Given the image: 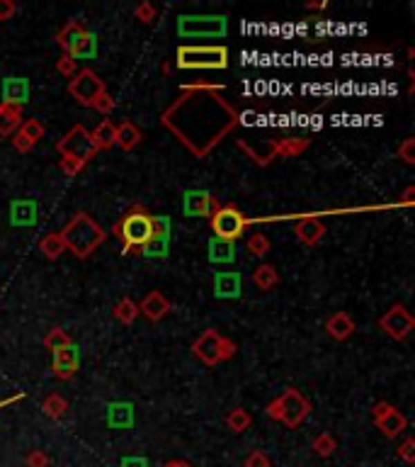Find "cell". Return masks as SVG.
<instances>
[{
  "instance_id": "6da1fadb",
  "label": "cell",
  "mask_w": 415,
  "mask_h": 467,
  "mask_svg": "<svg viewBox=\"0 0 415 467\" xmlns=\"http://www.w3.org/2000/svg\"><path fill=\"white\" fill-rule=\"evenodd\" d=\"M241 122V112L221 93L212 90H180L163 109L160 125L194 156L207 159Z\"/></svg>"
},
{
  "instance_id": "7a4b0ae2",
  "label": "cell",
  "mask_w": 415,
  "mask_h": 467,
  "mask_svg": "<svg viewBox=\"0 0 415 467\" xmlns=\"http://www.w3.org/2000/svg\"><path fill=\"white\" fill-rule=\"evenodd\" d=\"M61 239H64V246L68 254H73L78 261H85L104 244L107 234L93 219L90 212H75L68 222L61 229Z\"/></svg>"
},
{
  "instance_id": "3957f363",
  "label": "cell",
  "mask_w": 415,
  "mask_h": 467,
  "mask_svg": "<svg viewBox=\"0 0 415 467\" xmlns=\"http://www.w3.org/2000/svg\"><path fill=\"white\" fill-rule=\"evenodd\" d=\"M112 234L122 241V256L136 254L154 234L151 231V212L144 204H131L112 227Z\"/></svg>"
},
{
  "instance_id": "277c9868",
  "label": "cell",
  "mask_w": 415,
  "mask_h": 467,
  "mask_svg": "<svg viewBox=\"0 0 415 467\" xmlns=\"http://www.w3.org/2000/svg\"><path fill=\"white\" fill-rule=\"evenodd\" d=\"M228 49L223 44H183L175 51L180 71H223L228 69Z\"/></svg>"
},
{
  "instance_id": "5b68a950",
  "label": "cell",
  "mask_w": 415,
  "mask_h": 467,
  "mask_svg": "<svg viewBox=\"0 0 415 467\" xmlns=\"http://www.w3.org/2000/svg\"><path fill=\"white\" fill-rule=\"evenodd\" d=\"M267 418L284 423L287 428H299L311 414V402L297 387H287L279 397H275L265 407Z\"/></svg>"
},
{
  "instance_id": "8992f818",
  "label": "cell",
  "mask_w": 415,
  "mask_h": 467,
  "mask_svg": "<svg viewBox=\"0 0 415 467\" xmlns=\"http://www.w3.org/2000/svg\"><path fill=\"white\" fill-rule=\"evenodd\" d=\"M228 32V20L223 15H180L178 35L183 39H221Z\"/></svg>"
},
{
  "instance_id": "52a82bcc",
  "label": "cell",
  "mask_w": 415,
  "mask_h": 467,
  "mask_svg": "<svg viewBox=\"0 0 415 467\" xmlns=\"http://www.w3.org/2000/svg\"><path fill=\"white\" fill-rule=\"evenodd\" d=\"M250 224L252 219H248L236 204H223V207H219L216 212L209 217V227H212L214 236L226 241H238Z\"/></svg>"
},
{
  "instance_id": "ba28073f",
  "label": "cell",
  "mask_w": 415,
  "mask_h": 467,
  "mask_svg": "<svg viewBox=\"0 0 415 467\" xmlns=\"http://www.w3.org/2000/svg\"><path fill=\"white\" fill-rule=\"evenodd\" d=\"M56 151L59 156H71V159L78 161H90L98 156V149H95L93 139H90V130L85 125H73L59 141H56Z\"/></svg>"
},
{
  "instance_id": "9c48e42d",
  "label": "cell",
  "mask_w": 415,
  "mask_h": 467,
  "mask_svg": "<svg viewBox=\"0 0 415 467\" xmlns=\"http://www.w3.org/2000/svg\"><path fill=\"white\" fill-rule=\"evenodd\" d=\"M107 90L104 78H100L93 69H78V73L68 80V95L83 107H93V103L98 100V95H102Z\"/></svg>"
},
{
  "instance_id": "30bf717a",
  "label": "cell",
  "mask_w": 415,
  "mask_h": 467,
  "mask_svg": "<svg viewBox=\"0 0 415 467\" xmlns=\"http://www.w3.org/2000/svg\"><path fill=\"white\" fill-rule=\"evenodd\" d=\"M379 328L391 341H405L415 328V317L410 314V309L405 304H394L379 319Z\"/></svg>"
},
{
  "instance_id": "8fae6325",
  "label": "cell",
  "mask_w": 415,
  "mask_h": 467,
  "mask_svg": "<svg viewBox=\"0 0 415 467\" xmlns=\"http://www.w3.org/2000/svg\"><path fill=\"white\" fill-rule=\"evenodd\" d=\"M371 421L374 426L384 433L386 438H396L408 428V418L403 412H398L396 407H391L389 402H376L371 407Z\"/></svg>"
},
{
  "instance_id": "7c38bea8",
  "label": "cell",
  "mask_w": 415,
  "mask_h": 467,
  "mask_svg": "<svg viewBox=\"0 0 415 467\" xmlns=\"http://www.w3.org/2000/svg\"><path fill=\"white\" fill-rule=\"evenodd\" d=\"M221 333L216 331V328H207V331H202V336L194 338L192 343V355L199 360V363H204L207 368H214V365L221 363Z\"/></svg>"
},
{
  "instance_id": "4fadbf2b",
  "label": "cell",
  "mask_w": 415,
  "mask_h": 467,
  "mask_svg": "<svg viewBox=\"0 0 415 467\" xmlns=\"http://www.w3.org/2000/svg\"><path fill=\"white\" fill-rule=\"evenodd\" d=\"M219 207L221 202L207 190H185L183 193V212L187 217H212Z\"/></svg>"
},
{
  "instance_id": "5bb4252c",
  "label": "cell",
  "mask_w": 415,
  "mask_h": 467,
  "mask_svg": "<svg viewBox=\"0 0 415 467\" xmlns=\"http://www.w3.org/2000/svg\"><path fill=\"white\" fill-rule=\"evenodd\" d=\"M80 368V348L75 343L71 346L61 348L54 353V360H51V370H54V378L56 380H73L78 375Z\"/></svg>"
},
{
  "instance_id": "9a60e30c",
  "label": "cell",
  "mask_w": 415,
  "mask_h": 467,
  "mask_svg": "<svg viewBox=\"0 0 415 467\" xmlns=\"http://www.w3.org/2000/svg\"><path fill=\"white\" fill-rule=\"evenodd\" d=\"M30 80L22 78V76H10V78H3L0 83V103L3 105H12V107H25L30 103Z\"/></svg>"
},
{
  "instance_id": "2e32d148",
  "label": "cell",
  "mask_w": 415,
  "mask_h": 467,
  "mask_svg": "<svg viewBox=\"0 0 415 467\" xmlns=\"http://www.w3.org/2000/svg\"><path fill=\"white\" fill-rule=\"evenodd\" d=\"M170 309H173V304H170V299L165 297L160 290H151V292L138 302V314H144V317L154 324L163 321L170 314Z\"/></svg>"
},
{
  "instance_id": "e0dca14e",
  "label": "cell",
  "mask_w": 415,
  "mask_h": 467,
  "mask_svg": "<svg viewBox=\"0 0 415 467\" xmlns=\"http://www.w3.org/2000/svg\"><path fill=\"white\" fill-rule=\"evenodd\" d=\"M243 294V278L236 270H219L214 273V297L238 299Z\"/></svg>"
},
{
  "instance_id": "ac0fdd59",
  "label": "cell",
  "mask_w": 415,
  "mask_h": 467,
  "mask_svg": "<svg viewBox=\"0 0 415 467\" xmlns=\"http://www.w3.org/2000/svg\"><path fill=\"white\" fill-rule=\"evenodd\" d=\"M236 146L248 156V159L252 161V164L262 166V168H265V166H270L272 161L277 159V139H265L260 146H252L248 139H241V136H238Z\"/></svg>"
},
{
  "instance_id": "d6986e66",
  "label": "cell",
  "mask_w": 415,
  "mask_h": 467,
  "mask_svg": "<svg viewBox=\"0 0 415 467\" xmlns=\"http://www.w3.org/2000/svg\"><path fill=\"white\" fill-rule=\"evenodd\" d=\"M39 222V207L35 200L22 197L10 202V224L12 227H35Z\"/></svg>"
},
{
  "instance_id": "ffe728a7",
  "label": "cell",
  "mask_w": 415,
  "mask_h": 467,
  "mask_svg": "<svg viewBox=\"0 0 415 467\" xmlns=\"http://www.w3.org/2000/svg\"><path fill=\"white\" fill-rule=\"evenodd\" d=\"M357 331L355 319L350 317V312H335L326 319V333L333 338V341L342 343L347 338H352V333Z\"/></svg>"
},
{
  "instance_id": "44dd1931",
  "label": "cell",
  "mask_w": 415,
  "mask_h": 467,
  "mask_svg": "<svg viewBox=\"0 0 415 467\" xmlns=\"http://www.w3.org/2000/svg\"><path fill=\"white\" fill-rule=\"evenodd\" d=\"M294 234H297V239L302 241L304 246H318L323 236H326V224L318 222L316 217H304L297 222Z\"/></svg>"
},
{
  "instance_id": "7402d4cb",
  "label": "cell",
  "mask_w": 415,
  "mask_h": 467,
  "mask_svg": "<svg viewBox=\"0 0 415 467\" xmlns=\"http://www.w3.org/2000/svg\"><path fill=\"white\" fill-rule=\"evenodd\" d=\"M85 35H88V30H85L83 22H80V20H68L59 32H56V44H59V49L64 51V54H71V51L78 46V42L83 39Z\"/></svg>"
},
{
  "instance_id": "603a6c76",
  "label": "cell",
  "mask_w": 415,
  "mask_h": 467,
  "mask_svg": "<svg viewBox=\"0 0 415 467\" xmlns=\"http://www.w3.org/2000/svg\"><path fill=\"white\" fill-rule=\"evenodd\" d=\"M207 254H209V263L231 265L233 261H236V241H226V239L212 236L207 244Z\"/></svg>"
},
{
  "instance_id": "cb8c5ba5",
  "label": "cell",
  "mask_w": 415,
  "mask_h": 467,
  "mask_svg": "<svg viewBox=\"0 0 415 467\" xmlns=\"http://www.w3.org/2000/svg\"><path fill=\"white\" fill-rule=\"evenodd\" d=\"M104 414H107V423L112 428H131L133 421H136L131 402H109Z\"/></svg>"
},
{
  "instance_id": "d4e9b609",
  "label": "cell",
  "mask_w": 415,
  "mask_h": 467,
  "mask_svg": "<svg viewBox=\"0 0 415 467\" xmlns=\"http://www.w3.org/2000/svg\"><path fill=\"white\" fill-rule=\"evenodd\" d=\"M141 141H144V132L138 130L133 122H129V120L119 122L117 134H114V146H119L122 151H133Z\"/></svg>"
},
{
  "instance_id": "484cf974",
  "label": "cell",
  "mask_w": 415,
  "mask_h": 467,
  "mask_svg": "<svg viewBox=\"0 0 415 467\" xmlns=\"http://www.w3.org/2000/svg\"><path fill=\"white\" fill-rule=\"evenodd\" d=\"M114 134H117V125H114L109 117H104L95 130H90V139H93L95 149L100 151H109L114 146Z\"/></svg>"
},
{
  "instance_id": "4316f807",
  "label": "cell",
  "mask_w": 415,
  "mask_h": 467,
  "mask_svg": "<svg viewBox=\"0 0 415 467\" xmlns=\"http://www.w3.org/2000/svg\"><path fill=\"white\" fill-rule=\"evenodd\" d=\"M22 107H12V105L0 103V136H12L22 125Z\"/></svg>"
},
{
  "instance_id": "83f0119b",
  "label": "cell",
  "mask_w": 415,
  "mask_h": 467,
  "mask_svg": "<svg viewBox=\"0 0 415 467\" xmlns=\"http://www.w3.org/2000/svg\"><path fill=\"white\" fill-rule=\"evenodd\" d=\"M308 146H311L308 136H282V139H277V156L294 159V156H302Z\"/></svg>"
},
{
  "instance_id": "f1b7e54d",
  "label": "cell",
  "mask_w": 415,
  "mask_h": 467,
  "mask_svg": "<svg viewBox=\"0 0 415 467\" xmlns=\"http://www.w3.org/2000/svg\"><path fill=\"white\" fill-rule=\"evenodd\" d=\"M136 254L138 256H146V258H168V254H170V236L151 234L149 241H146V244L141 246Z\"/></svg>"
},
{
  "instance_id": "f546056e",
  "label": "cell",
  "mask_w": 415,
  "mask_h": 467,
  "mask_svg": "<svg viewBox=\"0 0 415 467\" xmlns=\"http://www.w3.org/2000/svg\"><path fill=\"white\" fill-rule=\"evenodd\" d=\"M277 283H279V273L272 263H260L252 270V285L260 292H270L272 288H277Z\"/></svg>"
},
{
  "instance_id": "4dcf8cb0",
  "label": "cell",
  "mask_w": 415,
  "mask_h": 467,
  "mask_svg": "<svg viewBox=\"0 0 415 467\" xmlns=\"http://www.w3.org/2000/svg\"><path fill=\"white\" fill-rule=\"evenodd\" d=\"M39 254L44 256L46 261H59L61 256L66 254V246H64V239H61V234L59 231H49L44 234L39 239Z\"/></svg>"
},
{
  "instance_id": "1f68e13d",
  "label": "cell",
  "mask_w": 415,
  "mask_h": 467,
  "mask_svg": "<svg viewBox=\"0 0 415 467\" xmlns=\"http://www.w3.org/2000/svg\"><path fill=\"white\" fill-rule=\"evenodd\" d=\"M42 412H44V416H49L51 421H61V418H66V414H68V399L61 397L59 392L46 394L44 402H42Z\"/></svg>"
},
{
  "instance_id": "d6a6232c",
  "label": "cell",
  "mask_w": 415,
  "mask_h": 467,
  "mask_svg": "<svg viewBox=\"0 0 415 467\" xmlns=\"http://www.w3.org/2000/svg\"><path fill=\"white\" fill-rule=\"evenodd\" d=\"M112 317L117 319L119 324H124V326H131V324L138 319V304L133 302L131 297H122L112 307Z\"/></svg>"
},
{
  "instance_id": "836d02e7",
  "label": "cell",
  "mask_w": 415,
  "mask_h": 467,
  "mask_svg": "<svg viewBox=\"0 0 415 467\" xmlns=\"http://www.w3.org/2000/svg\"><path fill=\"white\" fill-rule=\"evenodd\" d=\"M17 134L25 136L27 141H30L32 146H37L42 139L46 136V127L42 120H37V117H30V120H22L20 130H17Z\"/></svg>"
},
{
  "instance_id": "e575fe53",
  "label": "cell",
  "mask_w": 415,
  "mask_h": 467,
  "mask_svg": "<svg viewBox=\"0 0 415 467\" xmlns=\"http://www.w3.org/2000/svg\"><path fill=\"white\" fill-rule=\"evenodd\" d=\"M226 426L231 428L233 433H246L248 428L252 426L250 412H248V409H243V407L231 409V412L226 414Z\"/></svg>"
},
{
  "instance_id": "d590c367",
  "label": "cell",
  "mask_w": 415,
  "mask_h": 467,
  "mask_svg": "<svg viewBox=\"0 0 415 467\" xmlns=\"http://www.w3.org/2000/svg\"><path fill=\"white\" fill-rule=\"evenodd\" d=\"M44 348L46 351H51V353H56V351H61V348H66V346H71V336H68V331L66 328H61V326H54V328H49L46 331V336H44Z\"/></svg>"
},
{
  "instance_id": "8d00e7d4",
  "label": "cell",
  "mask_w": 415,
  "mask_h": 467,
  "mask_svg": "<svg viewBox=\"0 0 415 467\" xmlns=\"http://www.w3.org/2000/svg\"><path fill=\"white\" fill-rule=\"evenodd\" d=\"M68 56H73L75 61H80V59H95V56H98V37H95L93 32H88V35H85L83 39L78 42V46H75V49L71 51Z\"/></svg>"
},
{
  "instance_id": "74e56055",
  "label": "cell",
  "mask_w": 415,
  "mask_h": 467,
  "mask_svg": "<svg viewBox=\"0 0 415 467\" xmlns=\"http://www.w3.org/2000/svg\"><path fill=\"white\" fill-rule=\"evenodd\" d=\"M311 448L318 457H331L333 452L338 450V441L333 433H318V436L311 441Z\"/></svg>"
},
{
  "instance_id": "f35d334b",
  "label": "cell",
  "mask_w": 415,
  "mask_h": 467,
  "mask_svg": "<svg viewBox=\"0 0 415 467\" xmlns=\"http://www.w3.org/2000/svg\"><path fill=\"white\" fill-rule=\"evenodd\" d=\"M270 239H267L265 234H252L250 239L246 241V249L250 256H255V258H262V256L270 254Z\"/></svg>"
},
{
  "instance_id": "ab89813d",
  "label": "cell",
  "mask_w": 415,
  "mask_h": 467,
  "mask_svg": "<svg viewBox=\"0 0 415 467\" xmlns=\"http://www.w3.org/2000/svg\"><path fill=\"white\" fill-rule=\"evenodd\" d=\"M85 161H78V159H71V156H59V170L64 175H68V178H75V175L80 173V170L85 168Z\"/></svg>"
},
{
  "instance_id": "60d3db41",
  "label": "cell",
  "mask_w": 415,
  "mask_h": 467,
  "mask_svg": "<svg viewBox=\"0 0 415 467\" xmlns=\"http://www.w3.org/2000/svg\"><path fill=\"white\" fill-rule=\"evenodd\" d=\"M114 107H117V100L109 95V90H104L102 95H98V100L93 103V107L90 109H95V112H100V114H104V117H109V114L114 112Z\"/></svg>"
},
{
  "instance_id": "b9f144b4",
  "label": "cell",
  "mask_w": 415,
  "mask_h": 467,
  "mask_svg": "<svg viewBox=\"0 0 415 467\" xmlns=\"http://www.w3.org/2000/svg\"><path fill=\"white\" fill-rule=\"evenodd\" d=\"M56 71H59L64 78H73V76L78 73V61L68 54H61L59 59H56Z\"/></svg>"
},
{
  "instance_id": "7bdbcfd3",
  "label": "cell",
  "mask_w": 415,
  "mask_h": 467,
  "mask_svg": "<svg viewBox=\"0 0 415 467\" xmlns=\"http://www.w3.org/2000/svg\"><path fill=\"white\" fill-rule=\"evenodd\" d=\"M396 156H398L403 164L415 166V139H413V136H408V139L400 141L398 149H396Z\"/></svg>"
},
{
  "instance_id": "ee69618b",
  "label": "cell",
  "mask_w": 415,
  "mask_h": 467,
  "mask_svg": "<svg viewBox=\"0 0 415 467\" xmlns=\"http://www.w3.org/2000/svg\"><path fill=\"white\" fill-rule=\"evenodd\" d=\"M151 231L160 234V236H170V231H173L170 217H165V214H151Z\"/></svg>"
},
{
  "instance_id": "f6af8a7d",
  "label": "cell",
  "mask_w": 415,
  "mask_h": 467,
  "mask_svg": "<svg viewBox=\"0 0 415 467\" xmlns=\"http://www.w3.org/2000/svg\"><path fill=\"white\" fill-rule=\"evenodd\" d=\"M396 455L405 462V465H415V438L408 436L398 448H396Z\"/></svg>"
},
{
  "instance_id": "bcb514c9",
  "label": "cell",
  "mask_w": 415,
  "mask_h": 467,
  "mask_svg": "<svg viewBox=\"0 0 415 467\" xmlns=\"http://www.w3.org/2000/svg\"><path fill=\"white\" fill-rule=\"evenodd\" d=\"M133 15H136V20L141 22V25H151V22L156 20V6L149 3V0H144V3H138L136 6Z\"/></svg>"
},
{
  "instance_id": "7dc6e473",
  "label": "cell",
  "mask_w": 415,
  "mask_h": 467,
  "mask_svg": "<svg viewBox=\"0 0 415 467\" xmlns=\"http://www.w3.org/2000/svg\"><path fill=\"white\" fill-rule=\"evenodd\" d=\"M25 465H27V467H51V457L46 455L44 450H39V448H35V450H30V452H27Z\"/></svg>"
},
{
  "instance_id": "c3c4849f",
  "label": "cell",
  "mask_w": 415,
  "mask_h": 467,
  "mask_svg": "<svg viewBox=\"0 0 415 467\" xmlns=\"http://www.w3.org/2000/svg\"><path fill=\"white\" fill-rule=\"evenodd\" d=\"M180 90H212V93H223L226 85L223 83H209V80H192V83L180 85Z\"/></svg>"
},
{
  "instance_id": "681fc988",
  "label": "cell",
  "mask_w": 415,
  "mask_h": 467,
  "mask_svg": "<svg viewBox=\"0 0 415 467\" xmlns=\"http://www.w3.org/2000/svg\"><path fill=\"white\" fill-rule=\"evenodd\" d=\"M243 467H272V460L265 450H252L250 455L246 457Z\"/></svg>"
},
{
  "instance_id": "f907efd6",
  "label": "cell",
  "mask_w": 415,
  "mask_h": 467,
  "mask_svg": "<svg viewBox=\"0 0 415 467\" xmlns=\"http://www.w3.org/2000/svg\"><path fill=\"white\" fill-rule=\"evenodd\" d=\"M17 15V3L15 0H0V22H8Z\"/></svg>"
},
{
  "instance_id": "816d5d0a",
  "label": "cell",
  "mask_w": 415,
  "mask_h": 467,
  "mask_svg": "<svg viewBox=\"0 0 415 467\" xmlns=\"http://www.w3.org/2000/svg\"><path fill=\"white\" fill-rule=\"evenodd\" d=\"M236 351H238V346H236V343H233L231 338H226V336H223V338H221V353H219V355H221V363H226V360H231L233 355H236Z\"/></svg>"
},
{
  "instance_id": "f5cc1de1",
  "label": "cell",
  "mask_w": 415,
  "mask_h": 467,
  "mask_svg": "<svg viewBox=\"0 0 415 467\" xmlns=\"http://www.w3.org/2000/svg\"><path fill=\"white\" fill-rule=\"evenodd\" d=\"M122 467H149V460L141 455H129L122 460Z\"/></svg>"
},
{
  "instance_id": "db71d44e",
  "label": "cell",
  "mask_w": 415,
  "mask_h": 467,
  "mask_svg": "<svg viewBox=\"0 0 415 467\" xmlns=\"http://www.w3.org/2000/svg\"><path fill=\"white\" fill-rule=\"evenodd\" d=\"M413 195H415V188H413V185H408V188H405L403 200H400V202H403V204H413Z\"/></svg>"
},
{
  "instance_id": "11a10c76",
  "label": "cell",
  "mask_w": 415,
  "mask_h": 467,
  "mask_svg": "<svg viewBox=\"0 0 415 467\" xmlns=\"http://www.w3.org/2000/svg\"><path fill=\"white\" fill-rule=\"evenodd\" d=\"M163 467H194V465H192V462H187V460H168Z\"/></svg>"
},
{
  "instance_id": "9f6ffc18",
  "label": "cell",
  "mask_w": 415,
  "mask_h": 467,
  "mask_svg": "<svg viewBox=\"0 0 415 467\" xmlns=\"http://www.w3.org/2000/svg\"><path fill=\"white\" fill-rule=\"evenodd\" d=\"M328 3L326 0H321V3H308V10H326Z\"/></svg>"
}]
</instances>
